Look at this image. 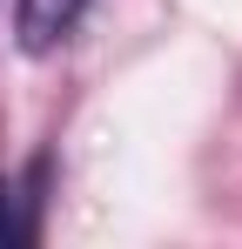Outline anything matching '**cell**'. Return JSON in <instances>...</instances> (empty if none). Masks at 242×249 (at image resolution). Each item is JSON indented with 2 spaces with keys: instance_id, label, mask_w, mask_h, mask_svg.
<instances>
[{
  "instance_id": "6da1fadb",
  "label": "cell",
  "mask_w": 242,
  "mask_h": 249,
  "mask_svg": "<svg viewBox=\"0 0 242 249\" xmlns=\"http://www.w3.org/2000/svg\"><path fill=\"white\" fill-rule=\"evenodd\" d=\"M81 14H87V0H14V34L27 54H47L81 27Z\"/></svg>"
},
{
  "instance_id": "7a4b0ae2",
  "label": "cell",
  "mask_w": 242,
  "mask_h": 249,
  "mask_svg": "<svg viewBox=\"0 0 242 249\" xmlns=\"http://www.w3.org/2000/svg\"><path fill=\"white\" fill-rule=\"evenodd\" d=\"M34 236H40V222H34L27 182H0V249H27Z\"/></svg>"
}]
</instances>
